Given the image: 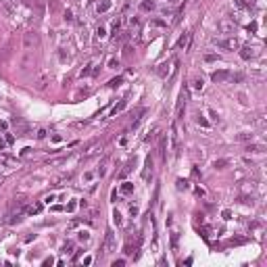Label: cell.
Listing matches in <instances>:
<instances>
[{"instance_id":"cell-24","label":"cell","mask_w":267,"mask_h":267,"mask_svg":"<svg viewBox=\"0 0 267 267\" xmlns=\"http://www.w3.org/2000/svg\"><path fill=\"white\" fill-rule=\"evenodd\" d=\"M194 88H196V90H202V79H194Z\"/></svg>"},{"instance_id":"cell-9","label":"cell","mask_w":267,"mask_h":267,"mask_svg":"<svg viewBox=\"0 0 267 267\" xmlns=\"http://www.w3.org/2000/svg\"><path fill=\"white\" fill-rule=\"evenodd\" d=\"M240 57H242V59H251L253 57V48L251 46H242V48H240Z\"/></svg>"},{"instance_id":"cell-27","label":"cell","mask_w":267,"mask_h":267,"mask_svg":"<svg viewBox=\"0 0 267 267\" xmlns=\"http://www.w3.org/2000/svg\"><path fill=\"white\" fill-rule=\"evenodd\" d=\"M88 238H90L88 232H79V240H88Z\"/></svg>"},{"instance_id":"cell-1","label":"cell","mask_w":267,"mask_h":267,"mask_svg":"<svg viewBox=\"0 0 267 267\" xmlns=\"http://www.w3.org/2000/svg\"><path fill=\"white\" fill-rule=\"evenodd\" d=\"M38 33H35V31H27V33H25L23 35V48L25 50H31V48H35V46H38Z\"/></svg>"},{"instance_id":"cell-10","label":"cell","mask_w":267,"mask_h":267,"mask_svg":"<svg viewBox=\"0 0 267 267\" xmlns=\"http://www.w3.org/2000/svg\"><path fill=\"white\" fill-rule=\"evenodd\" d=\"M111 8V0H102V2L98 4V13H106Z\"/></svg>"},{"instance_id":"cell-5","label":"cell","mask_w":267,"mask_h":267,"mask_svg":"<svg viewBox=\"0 0 267 267\" xmlns=\"http://www.w3.org/2000/svg\"><path fill=\"white\" fill-rule=\"evenodd\" d=\"M225 79H230L227 71H215V73H213V82L215 84H221V82H225Z\"/></svg>"},{"instance_id":"cell-31","label":"cell","mask_w":267,"mask_h":267,"mask_svg":"<svg viewBox=\"0 0 267 267\" xmlns=\"http://www.w3.org/2000/svg\"><path fill=\"white\" fill-rule=\"evenodd\" d=\"M248 31H257V23H251V25H248Z\"/></svg>"},{"instance_id":"cell-17","label":"cell","mask_w":267,"mask_h":267,"mask_svg":"<svg viewBox=\"0 0 267 267\" xmlns=\"http://www.w3.org/2000/svg\"><path fill=\"white\" fill-rule=\"evenodd\" d=\"M177 188H180V190H186V188H188V182H184V180H177Z\"/></svg>"},{"instance_id":"cell-7","label":"cell","mask_w":267,"mask_h":267,"mask_svg":"<svg viewBox=\"0 0 267 267\" xmlns=\"http://www.w3.org/2000/svg\"><path fill=\"white\" fill-rule=\"evenodd\" d=\"M227 165H230V159H217V161L213 163V167H215V169H225Z\"/></svg>"},{"instance_id":"cell-16","label":"cell","mask_w":267,"mask_h":267,"mask_svg":"<svg viewBox=\"0 0 267 267\" xmlns=\"http://www.w3.org/2000/svg\"><path fill=\"white\" fill-rule=\"evenodd\" d=\"M251 138H253V134H240V136H238L240 142H246V140H251Z\"/></svg>"},{"instance_id":"cell-19","label":"cell","mask_w":267,"mask_h":267,"mask_svg":"<svg viewBox=\"0 0 267 267\" xmlns=\"http://www.w3.org/2000/svg\"><path fill=\"white\" fill-rule=\"evenodd\" d=\"M121 190H123V192H131V190H134V186L125 182V184H123V186H121Z\"/></svg>"},{"instance_id":"cell-6","label":"cell","mask_w":267,"mask_h":267,"mask_svg":"<svg viewBox=\"0 0 267 267\" xmlns=\"http://www.w3.org/2000/svg\"><path fill=\"white\" fill-rule=\"evenodd\" d=\"M184 102H186V94H182V96H180V100H177V106H175V115H177V117H182Z\"/></svg>"},{"instance_id":"cell-14","label":"cell","mask_w":267,"mask_h":267,"mask_svg":"<svg viewBox=\"0 0 267 267\" xmlns=\"http://www.w3.org/2000/svg\"><path fill=\"white\" fill-rule=\"evenodd\" d=\"M150 8H155V2H148V0H144V2H142V11H150Z\"/></svg>"},{"instance_id":"cell-20","label":"cell","mask_w":267,"mask_h":267,"mask_svg":"<svg viewBox=\"0 0 267 267\" xmlns=\"http://www.w3.org/2000/svg\"><path fill=\"white\" fill-rule=\"evenodd\" d=\"M113 219H115V223H117V225H121V213H117V211H115Z\"/></svg>"},{"instance_id":"cell-26","label":"cell","mask_w":267,"mask_h":267,"mask_svg":"<svg viewBox=\"0 0 267 267\" xmlns=\"http://www.w3.org/2000/svg\"><path fill=\"white\" fill-rule=\"evenodd\" d=\"M117 65H119V63H117V59H111V61H109V67H111V69H115Z\"/></svg>"},{"instance_id":"cell-25","label":"cell","mask_w":267,"mask_h":267,"mask_svg":"<svg viewBox=\"0 0 267 267\" xmlns=\"http://www.w3.org/2000/svg\"><path fill=\"white\" fill-rule=\"evenodd\" d=\"M65 21H73V13L71 11H65Z\"/></svg>"},{"instance_id":"cell-8","label":"cell","mask_w":267,"mask_h":267,"mask_svg":"<svg viewBox=\"0 0 267 267\" xmlns=\"http://www.w3.org/2000/svg\"><path fill=\"white\" fill-rule=\"evenodd\" d=\"M148 171L150 173H153V159H146V169H144V171H142V177H144V180H148Z\"/></svg>"},{"instance_id":"cell-21","label":"cell","mask_w":267,"mask_h":267,"mask_svg":"<svg viewBox=\"0 0 267 267\" xmlns=\"http://www.w3.org/2000/svg\"><path fill=\"white\" fill-rule=\"evenodd\" d=\"M188 38H190V35H188V33H184V35H182V40H180V46H186V44H188Z\"/></svg>"},{"instance_id":"cell-22","label":"cell","mask_w":267,"mask_h":267,"mask_svg":"<svg viewBox=\"0 0 267 267\" xmlns=\"http://www.w3.org/2000/svg\"><path fill=\"white\" fill-rule=\"evenodd\" d=\"M165 148H167V140L161 138V155H163V157H165Z\"/></svg>"},{"instance_id":"cell-12","label":"cell","mask_w":267,"mask_h":267,"mask_svg":"<svg viewBox=\"0 0 267 267\" xmlns=\"http://www.w3.org/2000/svg\"><path fill=\"white\" fill-rule=\"evenodd\" d=\"M230 79H232V82H242L244 75L242 73H230Z\"/></svg>"},{"instance_id":"cell-23","label":"cell","mask_w":267,"mask_h":267,"mask_svg":"<svg viewBox=\"0 0 267 267\" xmlns=\"http://www.w3.org/2000/svg\"><path fill=\"white\" fill-rule=\"evenodd\" d=\"M50 11H59V2H57V0H50Z\"/></svg>"},{"instance_id":"cell-13","label":"cell","mask_w":267,"mask_h":267,"mask_svg":"<svg viewBox=\"0 0 267 267\" xmlns=\"http://www.w3.org/2000/svg\"><path fill=\"white\" fill-rule=\"evenodd\" d=\"M131 165H134V161H129V163H127V165H125V169H123V171H121V173H119V177H125V175H127V173H129V169H131Z\"/></svg>"},{"instance_id":"cell-30","label":"cell","mask_w":267,"mask_h":267,"mask_svg":"<svg viewBox=\"0 0 267 267\" xmlns=\"http://www.w3.org/2000/svg\"><path fill=\"white\" fill-rule=\"evenodd\" d=\"M121 265H125V261H123V259H119V261L113 263V267H121Z\"/></svg>"},{"instance_id":"cell-3","label":"cell","mask_w":267,"mask_h":267,"mask_svg":"<svg viewBox=\"0 0 267 267\" xmlns=\"http://www.w3.org/2000/svg\"><path fill=\"white\" fill-rule=\"evenodd\" d=\"M113 248H115V238H113V232H106L104 242H102V253H104V255H109V253H113Z\"/></svg>"},{"instance_id":"cell-2","label":"cell","mask_w":267,"mask_h":267,"mask_svg":"<svg viewBox=\"0 0 267 267\" xmlns=\"http://www.w3.org/2000/svg\"><path fill=\"white\" fill-rule=\"evenodd\" d=\"M215 44H217V46H221V48H227V50H238V48H240V42H238L236 38H227V40H215Z\"/></svg>"},{"instance_id":"cell-11","label":"cell","mask_w":267,"mask_h":267,"mask_svg":"<svg viewBox=\"0 0 267 267\" xmlns=\"http://www.w3.org/2000/svg\"><path fill=\"white\" fill-rule=\"evenodd\" d=\"M167 73H169V65H167V63H163L161 67H159V75H161V77H165Z\"/></svg>"},{"instance_id":"cell-28","label":"cell","mask_w":267,"mask_h":267,"mask_svg":"<svg viewBox=\"0 0 267 267\" xmlns=\"http://www.w3.org/2000/svg\"><path fill=\"white\" fill-rule=\"evenodd\" d=\"M198 123H200V125H202V127H207V125H209V123H207V119H202V117H200V115H198Z\"/></svg>"},{"instance_id":"cell-4","label":"cell","mask_w":267,"mask_h":267,"mask_svg":"<svg viewBox=\"0 0 267 267\" xmlns=\"http://www.w3.org/2000/svg\"><path fill=\"white\" fill-rule=\"evenodd\" d=\"M217 29H219L221 33H232V31H234V23H230L227 19H223V21L217 23Z\"/></svg>"},{"instance_id":"cell-18","label":"cell","mask_w":267,"mask_h":267,"mask_svg":"<svg viewBox=\"0 0 267 267\" xmlns=\"http://www.w3.org/2000/svg\"><path fill=\"white\" fill-rule=\"evenodd\" d=\"M246 150H251V153H261L263 146H246Z\"/></svg>"},{"instance_id":"cell-15","label":"cell","mask_w":267,"mask_h":267,"mask_svg":"<svg viewBox=\"0 0 267 267\" xmlns=\"http://www.w3.org/2000/svg\"><path fill=\"white\" fill-rule=\"evenodd\" d=\"M123 106H125V100H121V102H119L117 106H115V109H113V113H111V115H117V113H119V111L123 109Z\"/></svg>"},{"instance_id":"cell-29","label":"cell","mask_w":267,"mask_h":267,"mask_svg":"<svg viewBox=\"0 0 267 267\" xmlns=\"http://www.w3.org/2000/svg\"><path fill=\"white\" fill-rule=\"evenodd\" d=\"M204 61H209V63H211V61H217V57L215 54H207V57H204Z\"/></svg>"}]
</instances>
